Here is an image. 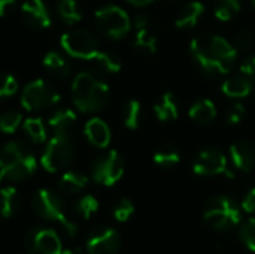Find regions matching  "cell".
Returning <instances> with one entry per match:
<instances>
[{
  "label": "cell",
  "instance_id": "34",
  "mask_svg": "<svg viewBox=\"0 0 255 254\" xmlns=\"http://www.w3.org/2000/svg\"><path fill=\"white\" fill-rule=\"evenodd\" d=\"M18 91V81L10 73H0V100L12 97Z\"/></svg>",
  "mask_w": 255,
  "mask_h": 254
},
{
  "label": "cell",
  "instance_id": "1",
  "mask_svg": "<svg viewBox=\"0 0 255 254\" xmlns=\"http://www.w3.org/2000/svg\"><path fill=\"white\" fill-rule=\"evenodd\" d=\"M191 54L197 66L208 76L227 75L236 58L238 49L223 36L205 33L191 40Z\"/></svg>",
  "mask_w": 255,
  "mask_h": 254
},
{
  "label": "cell",
  "instance_id": "40",
  "mask_svg": "<svg viewBox=\"0 0 255 254\" xmlns=\"http://www.w3.org/2000/svg\"><path fill=\"white\" fill-rule=\"evenodd\" d=\"M242 208H244L247 213H250V214H254L255 213V187L254 189H251V190L247 193V196L244 198Z\"/></svg>",
  "mask_w": 255,
  "mask_h": 254
},
{
  "label": "cell",
  "instance_id": "25",
  "mask_svg": "<svg viewBox=\"0 0 255 254\" xmlns=\"http://www.w3.org/2000/svg\"><path fill=\"white\" fill-rule=\"evenodd\" d=\"M22 130L33 144H43L46 141V127L39 117L27 118L22 123Z\"/></svg>",
  "mask_w": 255,
  "mask_h": 254
},
{
  "label": "cell",
  "instance_id": "44",
  "mask_svg": "<svg viewBox=\"0 0 255 254\" xmlns=\"http://www.w3.org/2000/svg\"><path fill=\"white\" fill-rule=\"evenodd\" d=\"M128 3H131V4H134V6H146V4H149L152 0H127Z\"/></svg>",
  "mask_w": 255,
  "mask_h": 254
},
{
  "label": "cell",
  "instance_id": "14",
  "mask_svg": "<svg viewBox=\"0 0 255 254\" xmlns=\"http://www.w3.org/2000/svg\"><path fill=\"white\" fill-rule=\"evenodd\" d=\"M21 15L24 22L34 30H43L52 24L49 9L43 0H27L21 6Z\"/></svg>",
  "mask_w": 255,
  "mask_h": 254
},
{
  "label": "cell",
  "instance_id": "24",
  "mask_svg": "<svg viewBox=\"0 0 255 254\" xmlns=\"http://www.w3.org/2000/svg\"><path fill=\"white\" fill-rule=\"evenodd\" d=\"M48 123L54 129V132L69 133V130L76 123V114L69 108H58L51 114Z\"/></svg>",
  "mask_w": 255,
  "mask_h": 254
},
{
  "label": "cell",
  "instance_id": "22",
  "mask_svg": "<svg viewBox=\"0 0 255 254\" xmlns=\"http://www.w3.org/2000/svg\"><path fill=\"white\" fill-rule=\"evenodd\" d=\"M154 114L160 121H170L176 120L179 112H178V102L176 97L172 93H164L158 102L154 105Z\"/></svg>",
  "mask_w": 255,
  "mask_h": 254
},
{
  "label": "cell",
  "instance_id": "36",
  "mask_svg": "<svg viewBox=\"0 0 255 254\" xmlns=\"http://www.w3.org/2000/svg\"><path fill=\"white\" fill-rule=\"evenodd\" d=\"M134 213L133 202L127 198H121L115 205H114V217L118 222H127Z\"/></svg>",
  "mask_w": 255,
  "mask_h": 254
},
{
  "label": "cell",
  "instance_id": "11",
  "mask_svg": "<svg viewBox=\"0 0 255 254\" xmlns=\"http://www.w3.org/2000/svg\"><path fill=\"white\" fill-rule=\"evenodd\" d=\"M88 254H118L121 249V235L109 226L94 228L85 241Z\"/></svg>",
  "mask_w": 255,
  "mask_h": 254
},
{
  "label": "cell",
  "instance_id": "2",
  "mask_svg": "<svg viewBox=\"0 0 255 254\" xmlns=\"http://www.w3.org/2000/svg\"><path fill=\"white\" fill-rule=\"evenodd\" d=\"M72 99L81 112H99L109 102V85L94 70H82L73 78Z\"/></svg>",
  "mask_w": 255,
  "mask_h": 254
},
{
  "label": "cell",
  "instance_id": "29",
  "mask_svg": "<svg viewBox=\"0 0 255 254\" xmlns=\"http://www.w3.org/2000/svg\"><path fill=\"white\" fill-rule=\"evenodd\" d=\"M134 48L143 55H151L157 49V37L148 28L137 30L134 37Z\"/></svg>",
  "mask_w": 255,
  "mask_h": 254
},
{
  "label": "cell",
  "instance_id": "39",
  "mask_svg": "<svg viewBox=\"0 0 255 254\" xmlns=\"http://www.w3.org/2000/svg\"><path fill=\"white\" fill-rule=\"evenodd\" d=\"M241 73L245 75L253 84L255 82V55L248 57L242 64H241Z\"/></svg>",
  "mask_w": 255,
  "mask_h": 254
},
{
  "label": "cell",
  "instance_id": "41",
  "mask_svg": "<svg viewBox=\"0 0 255 254\" xmlns=\"http://www.w3.org/2000/svg\"><path fill=\"white\" fill-rule=\"evenodd\" d=\"M133 25L137 28V30H142V28H148L149 27V18L143 13H139L134 16L133 19Z\"/></svg>",
  "mask_w": 255,
  "mask_h": 254
},
{
  "label": "cell",
  "instance_id": "26",
  "mask_svg": "<svg viewBox=\"0 0 255 254\" xmlns=\"http://www.w3.org/2000/svg\"><path fill=\"white\" fill-rule=\"evenodd\" d=\"M179 151L175 145L172 144H164L161 145L155 154H154V162L155 165L164 168V169H169V168H173L179 163Z\"/></svg>",
  "mask_w": 255,
  "mask_h": 254
},
{
  "label": "cell",
  "instance_id": "17",
  "mask_svg": "<svg viewBox=\"0 0 255 254\" xmlns=\"http://www.w3.org/2000/svg\"><path fill=\"white\" fill-rule=\"evenodd\" d=\"M43 67L46 69V72H49L52 76L58 79H67L72 75L70 61L57 51H49L43 57Z\"/></svg>",
  "mask_w": 255,
  "mask_h": 254
},
{
  "label": "cell",
  "instance_id": "46",
  "mask_svg": "<svg viewBox=\"0 0 255 254\" xmlns=\"http://www.w3.org/2000/svg\"><path fill=\"white\" fill-rule=\"evenodd\" d=\"M251 1H253V6H254V7H255V0H251Z\"/></svg>",
  "mask_w": 255,
  "mask_h": 254
},
{
  "label": "cell",
  "instance_id": "21",
  "mask_svg": "<svg viewBox=\"0 0 255 254\" xmlns=\"http://www.w3.org/2000/svg\"><path fill=\"white\" fill-rule=\"evenodd\" d=\"M203 12H205V4L202 1H190L179 12L175 24L178 28H191L197 24Z\"/></svg>",
  "mask_w": 255,
  "mask_h": 254
},
{
  "label": "cell",
  "instance_id": "30",
  "mask_svg": "<svg viewBox=\"0 0 255 254\" xmlns=\"http://www.w3.org/2000/svg\"><path fill=\"white\" fill-rule=\"evenodd\" d=\"M97 210H99V201L91 195H85L73 204L75 214L84 220H90L97 213Z\"/></svg>",
  "mask_w": 255,
  "mask_h": 254
},
{
  "label": "cell",
  "instance_id": "4",
  "mask_svg": "<svg viewBox=\"0 0 255 254\" xmlns=\"http://www.w3.org/2000/svg\"><path fill=\"white\" fill-rule=\"evenodd\" d=\"M31 207L36 216L42 220L58 223L69 237H75L78 234V226L69 217L67 205L58 193L49 189L37 190L31 199Z\"/></svg>",
  "mask_w": 255,
  "mask_h": 254
},
{
  "label": "cell",
  "instance_id": "43",
  "mask_svg": "<svg viewBox=\"0 0 255 254\" xmlns=\"http://www.w3.org/2000/svg\"><path fill=\"white\" fill-rule=\"evenodd\" d=\"M61 254H84V252L79 247H69V249L63 250Z\"/></svg>",
  "mask_w": 255,
  "mask_h": 254
},
{
  "label": "cell",
  "instance_id": "18",
  "mask_svg": "<svg viewBox=\"0 0 255 254\" xmlns=\"http://www.w3.org/2000/svg\"><path fill=\"white\" fill-rule=\"evenodd\" d=\"M21 196L15 187L0 189V216L3 219L15 217L21 210Z\"/></svg>",
  "mask_w": 255,
  "mask_h": 254
},
{
  "label": "cell",
  "instance_id": "38",
  "mask_svg": "<svg viewBox=\"0 0 255 254\" xmlns=\"http://www.w3.org/2000/svg\"><path fill=\"white\" fill-rule=\"evenodd\" d=\"M244 115H245V108H244V105H241V103L233 105V106L229 109V112H227V124H230V126L239 124L241 120L244 118Z\"/></svg>",
  "mask_w": 255,
  "mask_h": 254
},
{
  "label": "cell",
  "instance_id": "20",
  "mask_svg": "<svg viewBox=\"0 0 255 254\" xmlns=\"http://www.w3.org/2000/svg\"><path fill=\"white\" fill-rule=\"evenodd\" d=\"M88 184V177L78 171H67L58 180V189L67 195H76L82 192Z\"/></svg>",
  "mask_w": 255,
  "mask_h": 254
},
{
  "label": "cell",
  "instance_id": "9",
  "mask_svg": "<svg viewBox=\"0 0 255 254\" xmlns=\"http://www.w3.org/2000/svg\"><path fill=\"white\" fill-rule=\"evenodd\" d=\"M60 45L70 57L84 60H94L100 51L96 36L84 28H72L63 33Z\"/></svg>",
  "mask_w": 255,
  "mask_h": 254
},
{
  "label": "cell",
  "instance_id": "28",
  "mask_svg": "<svg viewBox=\"0 0 255 254\" xmlns=\"http://www.w3.org/2000/svg\"><path fill=\"white\" fill-rule=\"evenodd\" d=\"M140 114H142V106L137 100L130 99L124 103L123 108V121L124 126L130 130H134L139 127L140 123Z\"/></svg>",
  "mask_w": 255,
  "mask_h": 254
},
{
  "label": "cell",
  "instance_id": "13",
  "mask_svg": "<svg viewBox=\"0 0 255 254\" xmlns=\"http://www.w3.org/2000/svg\"><path fill=\"white\" fill-rule=\"evenodd\" d=\"M193 171L202 177H214V175H227L233 178V174L227 169V157L215 148H206L196 156Z\"/></svg>",
  "mask_w": 255,
  "mask_h": 254
},
{
  "label": "cell",
  "instance_id": "8",
  "mask_svg": "<svg viewBox=\"0 0 255 254\" xmlns=\"http://www.w3.org/2000/svg\"><path fill=\"white\" fill-rule=\"evenodd\" d=\"M94 18L99 31L105 37L112 40L123 39L131 28V21L127 12L120 6H114V4L103 6L96 12Z\"/></svg>",
  "mask_w": 255,
  "mask_h": 254
},
{
  "label": "cell",
  "instance_id": "45",
  "mask_svg": "<svg viewBox=\"0 0 255 254\" xmlns=\"http://www.w3.org/2000/svg\"><path fill=\"white\" fill-rule=\"evenodd\" d=\"M3 180H4V178H3V174L0 172V184H1V181H3Z\"/></svg>",
  "mask_w": 255,
  "mask_h": 254
},
{
  "label": "cell",
  "instance_id": "5",
  "mask_svg": "<svg viewBox=\"0 0 255 254\" xmlns=\"http://www.w3.org/2000/svg\"><path fill=\"white\" fill-rule=\"evenodd\" d=\"M203 219L214 231L226 232L241 223V210L232 198L214 196L205 205Z\"/></svg>",
  "mask_w": 255,
  "mask_h": 254
},
{
  "label": "cell",
  "instance_id": "6",
  "mask_svg": "<svg viewBox=\"0 0 255 254\" xmlns=\"http://www.w3.org/2000/svg\"><path fill=\"white\" fill-rule=\"evenodd\" d=\"M75 157V147L67 133L55 132L48 141L43 154L40 157V165L45 171L55 174L67 169Z\"/></svg>",
  "mask_w": 255,
  "mask_h": 254
},
{
  "label": "cell",
  "instance_id": "23",
  "mask_svg": "<svg viewBox=\"0 0 255 254\" xmlns=\"http://www.w3.org/2000/svg\"><path fill=\"white\" fill-rule=\"evenodd\" d=\"M217 117V108L215 103L209 99L197 100L190 108V118L199 124H209Z\"/></svg>",
  "mask_w": 255,
  "mask_h": 254
},
{
  "label": "cell",
  "instance_id": "33",
  "mask_svg": "<svg viewBox=\"0 0 255 254\" xmlns=\"http://www.w3.org/2000/svg\"><path fill=\"white\" fill-rule=\"evenodd\" d=\"M96 63L97 66L103 70V72H108V73H117L121 70V60L117 54L114 52H103V51H99V54L96 55Z\"/></svg>",
  "mask_w": 255,
  "mask_h": 254
},
{
  "label": "cell",
  "instance_id": "37",
  "mask_svg": "<svg viewBox=\"0 0 255 254\" xmlns=\"http://www.w3.org/2000/svg\"><path fill=\"white\" fill-rule=\"evenodd\" d=\"M255 42V34L250 30H244V31H239L236 36H235V40H233V46L238 49V51H247L250 48H253Z\"/></svg>",
  "mask_w": 255,
  "mask_h": 254
},
{
  "label": "cell",
  "instance_id": "12",
  "mask_svg": "<svg viewBox=\"0 0 255 254\" xmlns=\"http://www.w3.org/2000/svg\"><path fill=\"white\" fill-rule=\"evenodd\" d=\"M25 246L30 254H61V240L49 228H34L25 237Z\"/></svg>",
  "mask_w": 255,
  "mask_h": 254
},
{
  "label": "cell",
  "instance_id": "31",
  "mask_svg": "<svg viewBox=\"0 0 255 254\" xmlns=\"http://www.w3.org/2000/svg\"><path fill=\"white\" fill-rule=\"evenodd\" d=\"M241 10V0H215V16L221 21H230Z\"/></svg>",
  "mask_w": 255,
  "mask_h": 254
},
{
  "label": "cell",
  "instance_id": "16",
  "mask_svg": "<svg viewBox=\"0 0 255 254\" xmlns=\"http://www.w3.org/2000/svg\"><path fill=\"white\" fill-rule=\"evenodd\" d=\"M88 142L97 148H106L111 142V129L102 118H91L84 127Z\"/></svg>",
  "mask_w": 255,
  "mask_h": 254
},
{
  "label": "cell",
  "instance_id": "7",
  "mask_svg": "<svg viewBox=\"0 0 255 254\" xmlns=\"http://www.w3.org/2000/svg\"><path fill=\"white\" fill-rule=\"evenodd\" d=\"M58 102L60 93L51 82L45 79H34L28 82L21 93V105L28 112H40L49 109Z\"/></svg>",
  "mask_w": 255,
  "mask_h": 254
},
{
  "label": "cell",
  "instance_id": "3",
  "mask_svg": "<svg viewBox=\"0 0 255 254\" xmlns=\"http://www.w3.org/2000/svg\"><path fill=\"white\" fill-rule=\"evenodd\" d=\"M37 160L33 150L22 141H10L0 148V172L10 183H22L33 177Z\"/></svg>",
  "mask_w": 255,
  "mask_h": 254
},
{
  "label": "cell",
  "instance_id": "32",
  "mask_svg": "<svg viewBox=\"0 0 255 254\" xmlns=\"http://www.w3.org/2000/svg\"><path fill=\"white\" fill-rule=\"evenodd\" d=\"M22 124V114L16 109L6 111L0 115V130L6 135H12Z\"/></svg>",
  "mask_w": 255,
  "mask_h": 254
},
{
  "label": "cell",
  "instance_id": "19",
  "mask_svg": "<svg viewBox=\"0 0 255 254\" xmlns=\"http://www.w3.org/2000/svg\"><path fill=\"white\" fill-rule=\"evenodd\" d=\"M253 82L242 73L235 75L229 79H226L221 85V90L226 96L229 97H235V99H241V97H247L251 94L253 91Z\"/></svg>",
  "mask_w": 255,
  "mask_h": 254
},
{
  "label": "cell",
  "instance_id": "27",
  "mask_svg": "<svg viewBox=\"0 0 255 254\" xmlns=\"http://www.w3.org/2000/svg\"><path fill=\"white\" fill-rule=\"evenodd\" d=\"M57 13L60 19L67 25H73L82 19V13L78 7L76 0H60V3L57 4Z\"/></svg>",
  "mask_w": 255,
  "mask_h": 254
},
{
  "label": "cell",
  "instance_id": "10",
  "mask_svg": "<svg viewBox=\"0 0 255 254\" xmlns=\"http://www.w3.org/2000/svg\"><path fill=\"white\" fill-rule=\"evenodd\" d=\"M124 168L126 165L123 156L118 151L111 150L94 160L91 166V177L97 184L109 187L121 180Z\"/></svg>",
  "mask_w": 255,
  "mask_h": 254
},
{
  "label": "cell",
  "instance_id": "42",
  "mask_svg": "<svg viewBox=\"0 0 255 254\" xmlns=\"http://www.w3.org/2000/svg\"><path fill=\"white\" fill-rule=\"evenodd\" d=\"M16 0H0V16H6L13 10Z\"/></svg>",
  "mask_w": 255,
  "mask_h": 254
},
{
  "label": "cell",
  "instance_id": "35",
  "mask_svg": "<svg viewBox=\"0 0 255 254\" xmlns=\"http://www.w3.org/2000/svg\"><path fill=\"white\" fill-rule=\"evenodd\" d=\"M239 237L251 252H255V219H248L242 223L239 229Z\"/></svg>",
  "mask_w": 255,
  "mask_h": 254
},
{
  "label": "cell",
  "instance_id": "15",
  "mask_svg": "<svg viewBox=\"0 0 255 254\" xmlns=\"http://www.w3.org/2000/svg\"><path fill=\"white\" fill-rule=\"evenodd\" d=\"M235 166L244 172H251L255 168V145L250 141H238L230 148Z\"/></svg>",
  "mask_w": 255,
  "mask_h": 254
}]
</instances>
